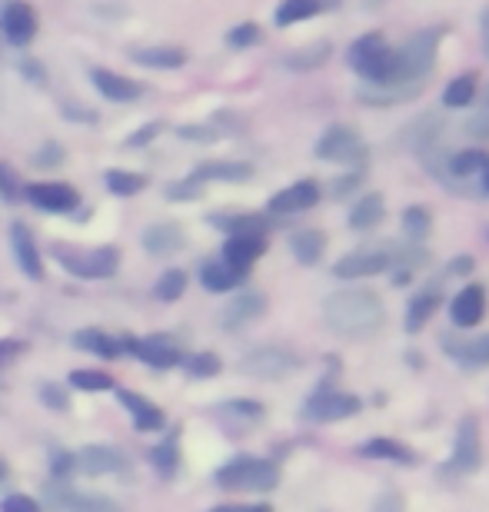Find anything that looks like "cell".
Instances as JSON below:
<instances>
[{"label": "cell", "instance_id": "1", "mask_svg": "<svg viewBox=\"0 0 489 512\" xmlns=\"http://www.w3.org/2000/svg\"><path fill=\"white\" fill-rule=\"evenodd\" d=\"M323 323L343 340H370L386 326V306L373 290H340L326 296Z\"/></svg>", "mask_w": 489, "mask_h": 512}, {"label": "cell", "instance_id": "2", "mask_svg": "<svg viewBox=\"0 0 489 512\" xmlns=\"http://www.w3.org/2000/svg\"><path fill=\"white\" fill-rule=\"evenodd\" d=\"M350 67L360 74L370 87H393L400 84V70H396V50L383 40V34H363L353 40L350 54Z\"/></svg>", "mask_w": 489, "mask_h": 512}, {"label": "cell", "instance_id": "3", "mask_svg": "<svg viewBox=\"0 0 489 512\" xmlns=\"http://www.w3.org/2000/svg\"><path fill=\"white\" fill-rule=\"evenodd\" d=\"M446 34V27H426L406 37V44L396 50V70H400V84H426L430 70L436 67V50Z\"/></svg>", "mask_w": 489, "mask_h": 512}, {"label": "cell", "instance_id": "4", "mask_svg": "<svg viewBox=\"0 0 489 512\" xmlns=\"http://www.w3.org/2000/svg\"><path fill=\"white\" fill-rule=\"evenodd\" d=\"M280 483V466L270 459L240 456L217 473V486L230 493H270Z\"/></svg>", "mask_w": 489, "mask_h": 512}, {"label": "cell", "instance_id": "5", "mask_svg": "<svg viewBox=\"0 0 489 512\" xmlns=\"http://www.w3.org/2000/svg\"><path fill=\"white\" fill-rule=\"evenodd\" d=\"M54 256L67 273L84 276V280H107V276H114L120 266V250H114V247H97V250L54 247Z\"/></svg>", "mask_w": 489, "mask_h": 512}, {"label": "cell", "instance_id": "6", "mask_svg": "<svg viewBox=\"0 0 489 512\" xmlns=\"http://www.w3.org/2000/svg\"><path fill=\"white\" fill-rule=\"evenodd\" d=\"M300 370V356L287 346H263L240 360V373L253 380H287Z\"/></svg>", "mask_w": 489, "mask_h": 512}, {"label": "cell", "instance_id": "7", "mask_svg": "<svg viewBox=\"0 0 489 512\" xmlns=\"http://www.w3.org/2000/svg\"><path fill=\"white\" fill-rule=\"evenodd\" d=\"M483 463V436H480V423L476 416H466L460 429H456V446H453V459L446 463L440 473H456V476H470L476 473Z\"/></svg>", "mask_w": 489, "mask_h": 512}, {"label": "cell", "instance_id": "8", "mask_svg": "<svg viewBox=\"0 0 489 512\" xmlns=\"http://www.w3.org/2000/svg\"><path fill=\"white\" fill-rule=\"evenodd\" d=\"M317 153L320 160H336V163H366V143L353 127L346 124H333L330 130L317 140Z\"/></svg>", "mask_w": 489, "mask_h": 512}, {"label": "cell", "instance_id": "9", "mask_svg": "<svg viewBox=\"0 0 489 512\" xmlns=\"http://www.w3.org/2000/svg\"><path fill=\"white\" fill-rule=\"evenodd\" d=\"M120 350L134 353L137 360H144L147 366L154 370H170V366L183 363V353H180V343L173 336H144V340H134V336H124L120 340Z\"/></svg>", "mask_w": 489, "mask_h": 512}, {"label": "cell", "instance_id": "10", "mask_svg": "<svg viewBox=\"0 0 489 512\" xmlns=\"http://www.w3.org/2000/svg\"><path fill=\"white\" fill-rule=\"evenodd\" d=\"M360 399L353 393H340V389H326V393L310 396V403L303 406V416L313 419V423H336V419L356 416L360 413Z\"/></svg>", "mask_w": 489, "mask_h": 512}, {"label": "cell", "instance_id": "11", "mask_svg": "<svg viewBox=\"0 0 489 512\" xmlns=\"http://www.w3.org/2000/svg\"><path fill=\"white\" fill-rule=\"evenodd\" d=\"M0 30L14 47H27L37 37V14L34 7L24 0H10L7 7H0Z\"/></svg>", "mask_w": 489, "mask_h": 512}, {"label": "cell", "instance_id": "12", "mask_svg": "<svg viewBox=\"0 0 489 512\" xmlns=\"http://www.w3.org/2000/svg\"><path fill=\"white\" fill-rule=\"evenodd\" d=\"M77 469H84V476H124L130 459L114 446H84L77 453Z\"/></svg>", "mask_w": 489, "mask_h": 512}, {"label": "cell", "instance_id": "13", "mask_svg": "<svg viewBox=\"0 0 489 512\" xmlns=\"http://www.w3.org/2000/svg\"><path fill=\"white\" fill-rule=\"evenodd\" d=\"M24 197L44 213H70L80 207V193L70 183H34Z\"/></svg>", "mask_w": 489, "mask_h": 512}, {"label": "cell", "instance_id": "14", "mask_svg": "<svg viewBox=\"0 0 489 512\" xmlns=\"http://www.w3.org/2000/svg\"><path fill=\"white\" fill-rule=\"evenodd\" d=\"M390 270V253L386 250H356V253H346L340 263L333 266V273L340 280H363V276H376Z\"/></svg>", "mask_w": 489, "mask_h": 512}, {"label": "cell", "instance_id": "15", "mask_svg": "<svg viewBox=\"0 0 489 512\" xmlns=\"http://www.w3.org/2000/svg\"><path fill=\"white\" fill-rule=\"evenodd\" d=\"M267 313V296L263 293H237L233 300L227 303V310L220 313V326L223 330H240V326H247L253 320H260V316Z\"/></svg>", "mask_w": 489, "mask_h": 512}, {"label": "cell", "instance_id": "16", "mask_svg": "<svg viewBox=\"0 0 489 512\" xmlns=\"http://www.w3.org/2000/svg\"><path fill=\"white\" fill-rule=\"evenodd\" d=\"M320 203V183L317 180H297L293 187L280 190L277 197L270 200V213H303L313 210Z\"/></svg>", "mask_w": 489, "mask_h": 512}, {"label": "cell", "instance_id": "17", "mask_svg": "<svg viewBox=\"0 0 489 512\" xmlns=\"http://www.w3.org/2000/svg\"><path fill=\"white\" fill-rule=\"evenodd\" d=\"M263 253H267V237H230L220 260L227 263L230 270H237L240 276H247L250 266L257 263Z\"/></svg>", "mask_w": 489, "mask_h": 512}, {"label": "cell", "instance_id": "18", "mask_svg": "<svg viewBox=\"0 0 489 512\" xmlns=\"http://www.w3.org/2000/svg\"><path fill=\"white\" fill-rule=\"evenodd\" d=\"M450 316L456 326H476L486 316V293L483 286H466V290L456 293V300L450 303Z\"/></svg>", "mask_w": 489, "mask_h": 512}, {"label": "cell", "instance_id": "19", "mask_svg": "<svg viewBox=\"0 0 489 512\" xmlns=\"http://www.w3.org/2000/svg\"><path fill=\"white\" fill-rule=\"evenodd\" d=\"M10 243H14V256H17L20 270H24L30 280H40V276H44V260H40L37 243L24 223H14V227H10Z\"/></svg>", "mask_w": 489, "mask_h": 512}, {"label": "cell", "instance_id": "20", "mask_svg": "<svg viewBox=\"0 0 489 512\" xmlns=\"http://www.w3.org/2000/svg\"><path fill=\"white\" fill-rule=\"evenodd\" d=\"M90 77H94V87L100 90V94H104L107 100H114V104H127V100H137L140 94H144V87L134 84L130 77L114 74V70L97 67Z\"/></svg>", "mask_w": 489, "mask_h": 512}, {"label": "cell", "instance_id": "21", "mask_svg": "<svg viewBox=\"0 0 489 512\" xmlns=\"http://www.w3.org/2000/svg\"><path fill=\"white\" fill-rule=\"evenodd\" d=\"M120 403H124L130 409V416H134V426L144 429V433H150V429H163V423H167V416H163V409L147 403L144 396L130 393V389H120Z\"/></svg>", "mask_w": 489, "mask_h": 512}, {"label": "cell", "instance_id": "22", "mask_svg": "<svg viewBox=\"0 0 489 512\" xmlns=\"http://www.w3.org/2000/svg\"><path fill=\"white\" fill-rule=\"evenodd\" d=\"M180 247H183V230L177 223H154V227H147L144 233V250L154 256H170Z\"/></svg>", "mask_w": 489, "mask_h": 512}, {"label": "cell", "instance_id": "23", "mask_svg": "<svg viewBox=\"0 0 489 512\" xmlns=\"http://www.w3.org/2000/svg\"><path fill=\"white\" fill-rule=\"evenodd\" d=\"M130 60L144 67H160V70H173L187 64V50L183 47H134L130 50Z\"/></svg>", "mask_w": 489, "mask_h": 512}, {"label": "cell", "instance_id": "24", "mask_svg": "<svg viewBox=\"0 0 489 512\" xmlns=\"http://www.w3.org/2000/svg\"><path fill=\"white\" fill-rule=\"evenodd\" d=\"M253 177V167L243 160H217V163H203L193 173V180H223V183H243Z\"/></svg>", "mask_w": 489, "mask_h": 512}, {"label": "cell", "instance_id": "25", "mask_svg": "<svg viewBox=\"0 0 489 512\" xmlns=\"http://www.w3.org/2000/svg\"><path fill=\"white\" fill-rule=\"evenodd\" d=\"M200 283H203V290H210V293H230L243 283V276L237 270H230L223 260H207L200 270Z\"/></svg>", "mask_w": 489, "mask_h": 512}, {"label": "cell", "instance_id": "26", "mask_svg": "<svg viewBox=\"0 0 489 512\" xmlns=\"http://www.w3.org/2000/svg\"><path fill=\"white\" fill-rule=\"evenodd\" d=\"M383 217H386V203H383V197H380V193H366V197L350 210V227H353V230H360V233H366V230L380 227Z\"/></svg>", "mask_w": 489, "mask_h": 512}, {"label": "cell", "instance_id": "27", "mask_svg": "<svg viewBox=\"0 0 489 512\" xmlns=\"http://www.w3.org/2000/svg\"><path fill=\"white\" fill-rule=\"evenodd\" d=\"M290 250H293V256H297L303 266L320 263L323 253H326L323 230H300V233H293V237H290Z\"/></svg>", "mask_w": 489, "mask_h": 512}, {"label": "cell", "instance_id": "28", "mask_svg": "<svg viewBox=\"0 0 489 512\" xmlns=\"http://www.w3.org/2000/svg\"><path fill=\"white\" fill-rule=\"evenodd\" d=\"M436 310H440V293H436L433 286H426L423 293H416V300L410 303V310H406V333L423 330Z\"/></svg>", "mask_w": 489, "mask_h": 512}, {"label": "cell", "instance_id": "29", "mask_svg": "<svg viewBox=\"0 0 489 512\" xmlns=\"http://www.w3.org/2000/svg\"><path fill=\"white\" fill-rule=\"evenodd\" d=\"M330 54H333L330 40H317V44H307V47L293 50L290 57H283V67H290V70H317V67L326 64V60H330Z\"/></svg>", "mask_w": 489, "mask_h": 512}, {"label": "cell", "instance_id": "30", "mask_svg": "<svg viewBox=\"0 0 489 512\" xmlns=\"http://www.w3.org/2000/svg\"><path fill=\"white\" fill-rule=\"evenodd\" d=\"M360 456H366V459H393V463H406V466L416 463V456H413L410 446L396 443V439H383V436H376V439H370V443H363Z\"/></svg>", "mask_w": 489, "mask_h": 512}, {"label": "cell", "instance_id": "31", "mask_svg": "<svg viewBox=\"0 0 489 512\" xmlns=\"http://www.w3.org/2000/svg\"><path fill=\"white\" fill-rule=\"evenodd\" d=\"M489 167V153L483 150H463V153H453L446 157V177H480V173Z\"/></svg>", "mask_w": 489, "mask_h": 512}, {"label": "cell", "instance_id": "32", "mask_svg": "<svg viewBox=\"0 0 489 512\" xmlns=\"http://www.w3.org/2000/svg\"><path fill=\"white\" fill-rule=\"evenodd\" d=\"M210 223L223 227L230 237H267L270 233V220L257 217V213H247V217H213Z\"/></svg>", "mask_w": 489, "mask_h": 512}, {"label": "cell", "instance_id": "33", "mask_svg": "<svg viewBox=\"0 0 489 512\" xmlns=\"http://www.w3.org/2000/svg\"><path fill=\"white\" fill-rule=\"evenodd\" d=\"M74 346H80V350H87V353L104 356V360H114V356L124 353L114 336L104 333V330H80V333H74Z\"/></svg>", "mask_w": 489, "mask_h": 512}, {"label": "cell", "instance_id": "34", "mask_svg": "<svg viewBox=\"0 0 489 512\" xmlns=\"http://www.w3.org/2000/svg\"><path fill=\"white\" fill-rule=\"evenodd\" d=\"M320 10H323V0H283L273 20H277V27H290V24H297V20L320 14Z\"/></svg>", "mask_w": 489, "mask_h": 512}, {"label": "cell", "instance_id": "35", "mask_svg": "<svg viewBox=\"0 0 489 512\" xmlns=\"http://www.w3.org/2000/svg\"><path fill=\"white\" fill-rule=\"evenodd\" d=\"M476 97V74H460L450 80V87L443 90V104L460 110V107H470Z\"/></svg>", "mask_w": 489, "mask_h": 512}, {"label": "cell", "instance_id": "36", "mask_svg": "<svg viewBox=\"0 0 489 512\" xmlns=\"http://www.w3.org/2000/svg\"><path fill=\"white\" fill-rule=\"evenodd\" d=\"M104 183L110 193H117V197H134V193L147 187V177L144 173H130V170H107Z\"/></svg>", "mask_w": 489, "mask_h": 512}, {"label": "cell", "instance_id": "37", "mask_svg": "<svg viewBox=\"0 0 489 512\" xmlns=\"http://www.w3.org/2000/svg\"><path fill=\"white\" fill-rule=\"evenodd\" d=\"M453 356L466 366V370H476V366H489V333L486 336H476V340H466L460 346H453Z\"/></svg>", "mask_w": 489, "mask_h": 512}, {"label": "cell", "instance_id": "38", "mask_svg": "<svg viewBox=\"0 0 489 512\" xmlns=\"http://www.w3.org/2000/svg\"><path fill=\"white\" fill-rule=\"evenodd\" d=\"M433 230V220H430V210L426 207H410L403 213V237L410 243H423L430 237Z\"/></svg>", "mask_w": 489, "mask_h": 512}, {"label": "cell", "instance_id": "39", "mask_svg": "<svg viewBox=\"0 0 489 512\" xmlns=\"http://www.w3.org/2000/svg\"><path fill=\"white\" fill-rule=\"evenodd\" d=\"M183 290H187V273H183V270H167L154 283V296H157V300H163V303L180 300Z\"/></svg>", "mask_w": 489, "mask_h": 512}, {"label": "cell", "instance_id": "40", "mask_svg": "<svg viewBox=\"0 0 489 512\" xmlns=\"http://www.w3.org/2000/svg\"><path fill=\"white\" fill-rule=\"evenodd\" d=\"M183 366H187V373L193 380H210V376H217L223 370L220 356L217 353H193V356H183Z\"/></svg>", "mask_w": 489, "mask_h": 512}, {"label": "cell", "instance_id": "41", "mask_svg": "<svg viewBox=\"0 0 489 512\" xmlns=\"http://www.w3.org/2000/svg\"><path fill=\"white\" fill-rule=\"evenodd\" d=\"M177 433H170L163 443L154 449V466L160 469L163 476H173L177 473V466H180V446H177Z\"/></svg>", "mask_w": 489, "mask_h": 512}, {"label": "cell", "instance_id": "42", "mask_svg": "<svg viewBox=\"0 0 489 512\" xmlns=\"http://www.w3.org/2000/svg\"><path fill=\"white\" fill-rule=\"evenodd\" d=\"M70 386L90 389V393H104V389H114V380L100 370H74L70 373Z\"/></svg>", "mask_w": 489, "mask_h": 512}, {"label": "cell", "instance_id": "43", "mask_svg": "<svg viewBox=\"0 0 489 512\" xmlns=\"http://www.w3.org/2000/svg\"><path fill=\"white\" fill-rule=\"evenodd\" d=\"M0 193H4V200H24V193H27V187H24V180L17 177V170L10 167V163H0Z\"/></svg>", "mask_w": 489, "mask_h": 512}, {"label": "cell", "instance_id": "44", "mask_svg": "<svg viewBox=\"0 0 489 512\" xmlns=\"http://www.w3.org/2000/svg\"><path fill=\"white\" fill-rule=\"evenodd\" d=\"M74 469H77V456H70L67 449H54V453H50V476H54L57 483H67Z\"/></svg>", "mask_w": 489, "mask_h": 512}, {"label": "cell", "instance_id": "45", "mask_svg": "<svg viewBox=\"0 0 489 512\" xmlns=\"http://www.w3.org/2000/svg\"><path fill=\"white\" fill-rule=\"evenodd\" d=\"M257 40H260V27H257V24H240V27H233L230 34H227V44H230V47H237V50L253 47Z\"/></svg>", "mask_w": 489, "mask_h": 512}, {"label": "cell", "instance_id": "46", "mask_svg": "<svg viewBox=\"0 0 489 512\" xmlns=\"http://www.w3.org/2000/svg\"><path fill=\"white\" fill-rule=\"evenodd\" d=\"M0 512H44V506H40L37 499L24 496V493H14V496H7L4 503H0Z\"/></svg>", "mask_w": 489, "mask_h": 512}, {"label": "cell", "instance_id": "47", "mask_svg": "<svg viewBox=\"0 0 489 512\" xmlns=\"http://www.w3.org/2000/svg\"><path fill=\"white\" fill-rule=\"evenodd\" d=\"M466 133H470L473 140H489V110H476V114L466 120Z\"/></svg>", "mask_w": 489, "mask_h": 512}, {"label": "cell", "instance_id": "48", "mask_svg": "<svg viewBox=\"0 0 489 512\" xmlns=\"http://www.w3.org/2000/svg\"><path fill=\"white\" fill-rule=\"evenodd\" d=\"M180 133V137L183 140H197V143H213V140H220L223 137V133L220 130H213V127H197V124H187V127H180L177 130Z\"/></svg>", "mask_w": 489, "mask_h": 512}, {"label": "cell", "instance_id": "49", "mask_svg": "<svg viewBox=\"0 0 489 512\" xmlns=\"http://www.w3.org/2000/svg\"><path fill=\"white\" fill-rule=\"evenodd\" d=\"M200 183L197 180H180V183H173V187H167V197L170 200H193V197H200Z\"/></svg>", "mask_w": 489, "mask_h": 512}, {"label": "cell", "instance_id": "50", "mask_svg": "<svg viewBox=\"0 0 489 512\" xmlns=\"http://www.w3.org/2000/svg\"><path fill=\"white\" fill-rule=\"evenodd\" d=\"M64 160V147H60V143H44V147L37 150V157H34V163L37 167H54V163H60Z\"/></svg>", "mask_w": 489, "mask_h": 512}, {"label": "cell", "instance_id": "51", "mask_svg": "<svg viewBox=\"0 0 489 512\" xmlns=\"http://www.w3.org/2000/svg\"><path fill=\"white\" fill-rule=\"evenodd\" d=\"M40 396H44V403H47L50 409H67V406H70V396H67V389H64V386L47 383L44 389H40Z\"/></svg>", "mask_w": 489, "mask_h": 512}, {"label": "cell", "instance_id": "52", "mask_svg": "<svg viewBox=\"0 0 489 512\" xmlns=\"http://www.w3.org/2000/svg\"><path fill=\"white\" fill-rule=\"evenodd\" d=\"M356 183H360V170H353V173H346V177H340L333 183V197L340 200V197H346V193H350Z\"/></svg>", "mask_w": 489, "mask_h": 512}, {"label": "cell", "instance_id": "53", "mask_svg": "<svg viewBox=\"0 0 489 512\" xmlns=\"http://www.w3.org/2000/svg\"><path fill=\"white\" fill-rule=\"evenodd\" d=\"M160 130H163V124H147L140 133H134V137H127V147H144V143L154 140Z\"/></svg>", "mask_w": 489, "mask_h": 512}, {"label": "cell", "instance_id": "54", "mask_svg": "<svg viewBox=\"0 0 489 512\" xmlns=\"http://www.w3.org/2000/svg\"><path fill=\"white\" fill-rule=\"evenodd\" d=\"M20 353H24V343H20V340H0V366L10 363Z\"/></svg>", "mask_w": 489, "mask_h": 512}, {"label": "cell", "instance_id": "55", "mask_svg": "<svg viewBox=\"0 0 489 512\" xmlns=\"http://www.w3.org/2000/svg\"><path fill=\"white\" fill-rule=\"evenodd\" d=\"M64 114L70 120H87V124H97V114H90V110H77L74 104H64Z\"/></svg>", "mask_w": 489, "mask_h": 512}, {"label": "cell", "instance_id": "56", "mask_svg": "<svg viewBox=\"0 0 489 512\" xmlns=\"http://www.w3.org/2000/svg\"><path fill=\"white\" fill-rule=\"evenodd\" d=\"M213 512H270V506H220Z\"/></svg>", "mask_w": 489, "mask_h": 512}, {"label": "cell", "instance_id": "57", "mask_svg": "<svg viewBox=\"0 0 489 512\" xmlns=\"http://www.w3.org/2000/svg\"><path fill=\"white\" fill-rule=\"evenodd\" d=\"M20 70H24V74H27V80H30V74H34V80H37V84H44V77H40V67L34 64V60H30V64H27V60H24V64H20Z\"/></svg>", "mask_w": 489, "mask_h": 512}, {"label": "cell", "instance_id": "58", "mask_svg": "<svg viewBox=\"0 0 489 512\" xmlns=\"http://www.w3.org/2000/svg\"><path fill=\"white\" fill-rule=\"evenodd\" d=\"M483 47H486V57H489V7L483 14Z\"/></svg>", "mask_w": 489, "mask_h": 512}, {"label": "cell", "instance_id": "59", "mask_svg": "<svg viewBox=\"0 0 489 512\" xmlns=\"http://www.w3.org/2000/svg\"><path fill=\"white\" fill-rule=\"evenodd\" d=\"M480 183H483V193H486V197H489V167L480 173Z\"/></svg>", "mask_w": 489, "mask_h": 512}, {"label": "cell", "instance_id": "60", "mask_svg": "<svg viewBox=\"0 0 489 512\" xmlns=\"http://www.w3.org/2000/svg\"><path fill=\"white\" fill-rule=\"evenodd\" d=\"M4 476H7V466H4V459H0V483H4Z\"/></svg>", "mask_w": 489, "mask_h": 512}, {"label": "cell", "instance_id": "61", "mask_svg": "<svg viewBox=\"0 0 489 512\" xmlns=\"http://www.w3.org/2000/svg\"><path fill=\"white\" fill-rule=\"evenodd\" d=\"M483 110H489V87H486V94H483Z\"/></svg>", "mask_w": 489, "mask_h": 512}]
</instances>
